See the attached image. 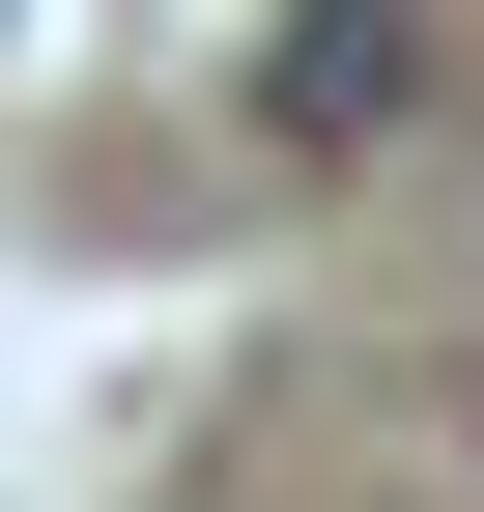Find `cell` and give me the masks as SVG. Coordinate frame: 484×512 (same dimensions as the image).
I'll list each match as a JSON object with an SVG mask.
<instances>
[{"label":"cell","instance_id":"obj_1","mask_svg":"<svg viewBox=\"0 0 484 512\" xmlns=\"http://www.w3.org/2000/svg\"><path fill=\"white\" fill-rule=\"evenodd\" d=\"M399 114H428V29H399V0H285L257 143H285V171H342V143H399Z\"/></svg>","mask_w":484,"mask_h":512}]
</instances>
